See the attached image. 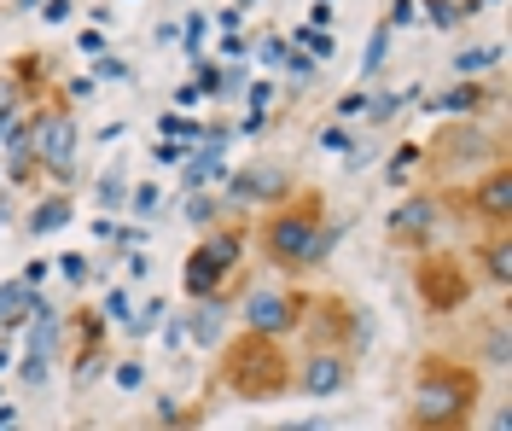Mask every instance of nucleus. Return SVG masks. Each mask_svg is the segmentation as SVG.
Returning a JSON list of instances; mask_svg holds the SVG:
<instances>
[{
    "label": "nucleus",
    "instance_id": "f03ea898",
    "mask_svg": "<svg viewBox=\"0 0 512 431\" xmlns=\"http://www.w3.org/2000/svg\"><path fill=\"white\" fill-rule=\"evenodd\" d=\"M326 222V199H320L315 187H291L280 204H268L262 210V222H256L251 245L256 257L274 268V274H309V245H315V228Z\"/></svg>",
    "mask_w": 512,
    "mask_h": 431
},
{
    "label": "nucleus",
    "instance_id": "4468645a",
    "mask_svg": "<svg viewBox=\"0 0 512 431\" xmlns=\"http://www.w3.org/2000/svg\"><path fill=\"white\" fill-rule=\"evenodd\" d=\"M472 268H483L489 286H512V228H483V239L472 245Z\"/></svg>",
    "mask_w": 512,
    "mask_h": 431
},
{
    "label": "nucleus",
    "instance_id": "49530a36",
    "mask_svg": "<svg viewBox=\"0 0 512 431\" xmlns=\"http://www.w3.org/2000/svg\"><path fill=\"white\" fill-rule=\"evenodd\" d=\"M35 12H41V18H47V24H64V18H70V12H76V0H41V6H35Z\"/></svg>",
    "mask_w": 512,
    "mask_h": 431
},
{
    "label": "nucleus",
    "instance_id": "f704fd0d",
    "mask_svg": "<svg viewBox=\"0 0 512 431\" xmlns=\"http://www.w3.org/2000/svg\"><path fill=\"white\" fill-rule=\"evenodd\" d=\"M192 82H198L204 100H222V65H216V59H198V76H192Z\"/></svg>",
    "mask_w": 512,
    "mask_h": 431
},
{
    "label": "nucleus",
    "instance_id": "dca6fc26",
    "mask_svg": "<svg viewBox=\"0 0 512 431\" xmlns=\"http://www.w3.org/2000/svg\"><path fill=\"white\" fill-rule=\"evenodd\" d=\"M70 216H76V199H70V187H59V193H47V199L30 210V222H24V233L30 239H47V233L70 228Z\"/></svg>",
    "mask_w": 512,
    "mask_h": 431
},
{
    "label": "nucleus",
    "instance_id": "393cba45",
    "mask_svg": "<svg viewBox=\"0 0 512 431\" xmlns=\"http://www.w3.org/2000/svg\"><path fill=\"white\" fill-rule=\"evenodd\" d=\"M163 315H169V303H163V298H146L140 309H128L123 327L134 332V338H146V332H158V327H163Z\"/></svg>",
    "mask_w": 512,
    "mask_h": 431
},
{
    "label": "nucleus",
    "instance_id": "423d86ee",
    "mask_svg": "<svg viewBox=\"0 0 512 431\" xmlns=\"http://www.w3.org/2000/svg\"><path fill=\"white\" fill-rule=\"evenodd\" d=\"M303 309H309V292L297 286H251L239 303V327L262 332V338H291L303 327Z\"/></svg>",
    "mask_w": 512,
    "mask_h": 431
},
{
    "label": "nucleus",
    "instance_id": "6e6d98bb",
    "mask_svg": "<svg viewBox=\"0 0 512 431\" xmlns=\"http://www.w3.org/2000/svg\"><path fill=\"white\" fill-rule=\"evenodd\" d=\"M309 24H320V30H332V0H315V6H309Z\"/></svg>",
    "mask_w": 512,
    "mask_h": 431
},
{
    "label": "nucleus",
    "instance_id": "69168bd1",
    "mask_svg": "<svg viewBox=\"0 0 512 431\" xmlns=\"http://www.w3.org/2000/svg\"><path fill=\"white\" fill-rule=\"evenodd\" d=\"M6 222H12V204L0 199V228H6Z\"/></svg>",
    "mask_w": 512,
    "mask_h": 431
},
{
    "label": "nucleus",
    "instance_id": "5fc2aeb1",
    "mask_svg": "<svg viewBox=\"0 0 512 431\" xmlns=\"http://www.w3.org/2000/svg\"><path fill=\"white\" fill-rule=\"evenodd\" d=\"M47 274H53V263H41V257H35V263H24V274H18V280H30V286H41Z\"/></svg>",
    "mask_w": 512,
    "mask_h": 431
},
{
    "label": "nucleus",
    "instance_id": "7c9ffc66",
    "mask_svg": "<svg viewBox=\"0 0 512 431\" xmlns=\"http://www.w3.org/2000/svg\"><path fill=\"white\" fill-rule=\"evenodd\" d=\"M111 385H117V391H146V362H140V356L117 362L111 367Z\"/></svg>",
    "mask_w": 512,
    "mask_h": 431
},
{
    "label": "nucleus",
    "instance_id": "052dcab7",
    "mask_svg": "<svg viewBox=\"0 0 512 431\" xmlns=\"http://www.w3.org/2000/svg\"><path fill=\"white\" fill-rule=\"evenodd\" d=\"M18 420H24V414H18L12 402H0V431H12V426H18Z\"/></svg>",
    "mask_w": 512,
    "mask_h": 431
},
{
    "label": "nucleus",
    "instance_id": "f257e3e1",
    "mask_svg": "<svg viewBox=\"0 0 512 431\" xmlns=\"http://www.w3.org/2000/svg\"><path fill=\"white\" fill-rule=\"evenodd\" d=\"M478 402H483V367L454 362V356H443V350H431V356H419L414 362L402 426H414V431H460V426L478 420Z\"/></svg>",
    "mask_w": 512,
    "mask_h": 431
},
{
    "label": "nucleus",
    "instance_id": "de8ad7c7",
    "mask_svg": "<svg viewBox=\"0 0 512 431\" xmlns=\"http://www.w3.org/2000/svg\"><path fill=\"white\" fill-rule=\"evenodd\" d=\"M76 47H82V53L94 59V53H105V47H111V35H99V24H94V30H82V35H76Z\"/></svg>",
    "mask_w": 512,
    "mask_h": 431
},
{
    "label": "nucleus",
    "instance_id": "3c124183",
    "mask_svg": "<svg viewBox=\"0 0 512 431\" xmlns=\"http://www.w3.org/2000/svg\"><path fill=\"white\" fill-rule=\"evenodd\" d=\"M361 105H367V94H361V88H350V94L338 100V117H361Z\"/></svg>",
    "mask_w": 512,
    "mask_h": 431
},
{
    "label": "nucleus",
    "instance_id": "f3484780",
    "mask_svg": "<svg viewBox=\"0 0 512 431\" xmlns=\"http://www.w3.org/2000/svg\"><path fill=\"white\" fill-rule=\"evenodd\" d=\"M35 303H41V286H30V280H0V332H18L30 321Z\"/></svg>",
    "mask_w": 512,
    "mask_h": 431
},
{
    "label": "nucleus",
    "instance_id": "c9c22d12",
    "mask_svg": "<svg viewBox=\"0 0 512 431\" xmlns=\"http://www.w3.org/2000/svg\"><path fill=\"white\" fill-rule=\"evenodd\" d=\"M99 309H105V321H128V309H134V292H128V286H111V292L99 298Z\"/></svg>",
    "mask_w": 512,
    "mask_h": 431
},
{
    "label": "nucleus",
    "instance_id": "9b49d317",
    "mask_svg": "<svg viewBox=\"0 0 512 431\" xmlns=\"http://www.w3.org/2000/svg\"><path fill=\"white\" fill-rule=\"evenodd\" d=\"M297 187L286 169L274 164H251V169H227L222 175V199L239 204V210H268V204H280Z\"/></svg>",
    "mask_w": 512,
    "mask_h": 431
},
{
    "label": "nucleus",
    "instance_id": "79ce46f5",
    "mask_svg": "<svg viewBox=\"0 0 512 431\" xmlns=\"http://www.w3.org/2000/svg\"><path fill=\"white\" fill-rule=\"evenodd\" d=\"M425 18H431L437 30H448V24H460V0H425Z\"/></svg>",
    "mask_w": 512,
    "mask_h": 431
},
{
    "label": "nucleus",
    "instance_id": "4c0bfd02",
    "mask_svg": "<svg viewBox=\"0 0 512 431\" xmlns=\"http://www.w3.org/2000/svg\"><path fill=\"white\" fill-rule=\"evenodd\" d=\"M350 146H355L350 123H326V129H320V152H350Z\"/></svg>",
    "mask_w": 512,
    "mask_h": 431
},
{
    "label": "nucleus",
    "instance_id": "9d476101",
    "mask_svg": "<svg viewBox=\"0 0 512 431\" xmlns=\"http://www.w3.org/2000/svg\"><path fill=\"white\" fill-rule=\"evenodd\" d=\"M431 158H437V169L443 175H460L466 164H495V158H507V140H489V134L472 123V117H460V123H448L443 134H437V146H431Z\"/></svg>",
    "mask_w": 512,
    "mask_h": 431
},
{
    "label": "nucleus",
    "instance_id": "864d4df0",
    "mask_svg": "<svg viewBox=\"0 0 512 431\" xmlns=\"http://www.w3.org/2000/svg\"><path fill=\"white\" fill-rule=\"evenodd\" d=\"M198 100H204V94H198V82H181V88H175V105H181V111H192Z\"/></svg>",
    "mask_w": 512,
    "mask_h": 431
},
{
    "label": "nucleus",
    "instance_id": "2eb2a0df",
    "mask_svg": "<svg viewBox=\"0 0 512 431\" xmlns=\"http://www.w3.org/2000/svg\"><path fill=\"white\" fill-rule=\"evenodd\" d=\"M489 100H495V88H489V82H478V76H460V82H448L437 100H425V111H437V117H478Z\"/></svg>",
    "mask_w": 512,
    "mask_h": 431
},
{
    "label": "nucleus",
    "instance_id": "20e7f679",
    "mask_svg": "<svg viewBox=\"0 0 512 431\" xmlns=\"http://www.w3.org/2000/svg\"><path fill=\"white\" fill-rule=\"evenodd\" d=\"M245 257H251V228H245V222H216V228H204V239L181 257V292H187L192 303L222 298V292L233 298Z\"/></svg>",
    "mask_w": 512,
    "mask_h": 431
},
{
    "label": "nucleus",
    "instance_id": "bb28decb",
    "mask_svg": "<svg viewBox=\"0 0 512 431\" xmlns=\"http://www.w3.org/2000/svg\"><path fill=\"white\" fill-rule=\"evenodd\" d=\"M204 35H210V18H204V12H187V18H181V53H187V59L204 53Z\"/></svg>",
    "mask_w": 512,
    "mask_h": 431
},
{
    "label": "nucleus",
    "instance_id": "58836bf2",
    "mask_svg": "<svg viewBox=\"0 0 512 431\" xmlns=\"http://www.w3.org/2000/svg\"><path fill=\"white\" fill-rule=\"evenodd\" d=\"M268 100H274V82L268 76H245V105L251 111H268Z\"/></svg>",
    "mask_w": 512,
    "mask_h": 431
},
{
    "label": "nucleus",
    "instance_id": "c85d7f7f",
    "mask_svg": "<svg viewBox=\"0 0 512 431\" xmlns=\"http://www.w3.org/2000/svg\"><path fill=\"white\" fill-rule=\"evenodd\" d=\"M198 420H204V408H198V402H175V397H163L158 402V426H198Z\"/></svg>",
    "mask_w": 512,
    "mask_h": 431
},
{
    "label": "nucleus",
    "instance_id": "ea45409f",
    "mask_svg": "<svg viewBox=\"0 0 512 431\" xmlns=\"http://www.w3.org/2000/svg\"><path fill=\"white\" fill-rule=\"evenodd\" d=\"M251 47H256V59H262L268 70H280V53H286V35H274V30H268L262 41H251Z\"/></svg>",
    "mask_w": 512,
    "mask_h": 431
},
{
    "label": "nucleus",
    "instance_id": "09e8293b",
    "mask_svg": "<svg viewBox=\"0 0 512 431\" xmlns=\"http://www.w3.org/2000/svg\"><path fill=\"white\" fill-rule=\"evenodd\" d=\"M262 129H268V111H251V105H245V117H239L233 134H262Z\"/></svg>",
    "mask_w": 512,
    "mask_h": 431
},
{
    "label": "nucleus",
    "instance_id": "37998d69",
    "mask_svg": "<svg viewBox=\"0 0 512 431\" xmlns=\"http://www.w3.org/2000/svg\"><path fill=\"white\" fill-rule=\"evenodd\" d=\"M251 53V35L245 30H222V59H245Z\"/></svg>",
    "mask_w": 512,
    "mask_h": 431
},
{
    "label": "nucleus",
    "instance_id": "13d9d810",
    "mask_svg": "<svg viewBox=\"0 0 512 431\" xmlns=\"http://www.w3.org/2000/svg\"><path fill=\"white\" fill-rule=\"evenodd\" d=\"M146 274H152V257H140V251H134V257H128V280H146Z\"/></svg>",
    "mask_w": 512,
    "mask_h": 431
},
{
    "label": "nucleus",
    "instance_id": "72a5a7b5",
    "mask_svg": "<svg viewBox=\"0 0 512 431\" xmlns=\"http://www.w3.org/2000/svg\"><path fill=\"white\" fill-rule=\"evenodd\" d=\"M53 268H59V280H70V286H88V274H94V263H88L82 251H64Z\"/></svg>",
    "mask_w": 512,
    "mask_h": 431
},
{
    "label": "nucleus",
    "instance_id": "412c9836",
    "mask_svg": "<svg viewBox=\"0 0 512 431\" xmlns=\"http://www.w3.org/2000/svg\"><path fill=\"white\" fill-rule=\"evenodd\" d=\"M286 41H297L303 53H315L320 65H326V59H338V35H332V30H320V24H297V30L286 35Z\"/></svg>",
    "mask_w": 512,
    "mask_h": 431
},
{
    "label": "nucleus",
    "instance_id": "603ef678",
    "mask_svg": "<svg viewBox=\"0 0 512 431\" xmlns=\"http://www.w3.org/2000/svg\"><path fill=\"white\" fill-rule=\"evenodd\" d=\"M216 30H245V12H239V6H222V12H216Z\"/></svg>",
    "mask_w": 512,
    "mask_h": 431
},
{
    "label": "nucleus",
    "instance_id": "0eeeda50",
    "mask_svg": "<svg viewBox=\"0 0 512 431\" xmlns=\"http://www.w3.org/2000/svg\"><path fill=\"white\" fill-rule=\"evenodd\" d=\"M355 385V356L350 350H332V344H309V356H297L291 362V391L297 397H344Z\"/></svg>",
    "mask_w": 512,
    "mask_h": 431
},
{
    "label": "nucleus",
    "instance_id": "0e129e2a",
    "mask_svg": "<svg viewBox=\"0 0 512 431\" xmlns=\"http://www.w3.org/2000/svg\"><path fill=\"white\" fill-rule=\"evenodd\" d=\"M6 367H12V344H6V338H0V373H6Z\"/></svg>",
    "mask_w": 512,
    "mask_h": 431
},
{
    "label": "nucleus",
    "instance_id": "cd10ccee",
    "mask_svg": "<svg viewBox=\"0 0 512 431\" xmlns=\"http://www.w3.org/2000/svg\"><path fill=\"white\" fill-rule=\"evenodd\" d=\"M280 70H286V76H297V82H309V76L320 70V59H315V53H303L297 41H286V53H280Z\"/></svg>",
    "mask_w": 512,
    "mask_h": 431
},
{
    "label": "nucleus",
    "instance_id": "1a4fd4ad",
    "mask_svg": "<svg viewBox=\"0 0 512 431\" xmlns=\"http://www.w3.org/2000/svg\"><path fill=\"white\" fill-rule=\"evenodd\" d=\"M303 338L309 344H332V350H361V338H367V321H361V309L350 298H309L303 309Z\"/></svg>",
    "mask_w": 512,
    "mask_h": 431
},
{
    "label": "nucleus",
    "instance_id": "680f3d73",
    "mask_svg": "<svg viewBox=\"0 0 512 431\" xmlns=\"http://www.w3.org/2000/svg\"><path fill=\"white\" fill-rule=\"evenodd\" d=\"M483 6H501V0H460V18H472V12H483Z\"/></svg>",
    "mask_w": 512,
    "mask_h": 431
},
{
    "label": "nucleus",
    "instance_id": "5701e85b",
    "mask_svg": "<svg viewBox=\"0 0 512 431\" xmlns=\"http://www.w3.org/2000/svg\"><path fill=\"white\" fill-rule=\"evenodd\" d=\"M419 164H425V146H419V140H402V146H396V158H390V175H384V181H390V187H408Z\"/></svg>",
    "mask_w": 512,
    "mask_h": 431
},
{
    "label": "nucleus",
    "instance_id": "ddd939ff",
    "mask_svg": "<svg viewBox=\"0 0 512 431\" xmlns=\"http://www.w3.org/2000/svg\"><path fill=\"white\" fill-rule=\"evenodd\" d=\"M414 286H419V298H425V309L454 315V309L466 303V292H472V274H466L460 263H448V257H425V251H419Z\"/></svg>",
    "mask_w": 512,
    "mask_h": 431
},
{
    "label": "nucleus",
    "instance_id": "473e14b6",
    "mask_svg": "<svg viewBox=\"0 0 512 431\" xmlns=\"http://www.w3.org/2000/svg\"><path fill=\"white\" fill-rule=\"evenodd\" d=\"M396 105H402V94H367V105H361V117L379 129V123H390L396 117Z\"/></svg>",
    "mask_w": 512,
    "mask_h": 431
},
{
    "label": "nucleus",
    "instance_id": "a19ab883",
    "mask_svg": "<svg viewBox=\"0 0 512 431\" xmlns=\"http://www.w3.org/2000/svg\"><path fill=\"white\" fill-rule=\"evenodd\" d=\"M18 379H24V385H47V356H41V350H24V362H18Z\"/></svg>",
    "mask_w": 512,
    "mask_h": 431
},
{
    "label": "nucleus",
    "instance_id": "2f4dec72",
    "mask_svg": "<svg viewBox=\"0 0 512 431\" xmlns=\"http://www.w3.org/2000/svg\"><path fill=\"white\" fill-rule=\"evenodd\" d=\"M128 210H134V216H152V210H158V204H163V187H158V181H140V187H128Z\"/></svg>",
    "mask_w": 512,
    "mask_h": 431
},
{
    "label": "nucleus",
    "instance_id": "f8f14e48",
    "mask_svg": "<svg viewBox=\"0 0 512 431\" xmlns=\"http://www.w3.org/2000/svg\"><path fill=\"white\" fill-rule=\"evenodd\" d=\"M443 193H414V199H402L390 216H384V228H390V239L396 245H408V251H425L431 239H437V228H443Z\"/></svg>",
    "mask_w": 512,
    "mask_h": 431
},
{
    "label": "nucleus",
    "instance_id": "b1692460",
    "mask_svg": "<svg viewBox=\"0 0 512 431\" xmlns=\"http://www.w3.org/2000/svg\"><path fill=\"white\" fill-rule=\"evenodd\" d=\"M384 59H390V24H379V30L367 35V47H361V82H373L384 70Z\"/></svg>",
    "mask_w": 512,
    "mask_h": 431
},
{
    "label": "nucleus",
    "instance_id": "c03bdc74",
    "mask_svg": "<svg viewBox=\"0 0 512 431\" xmlns=\"http://www.w3.org/2000/svg\"><path fill=\"white\" fill-rule=\"evenodd\" d=\"M414 18H419V0H390V18H384V24L402 30V24H414Z\"/></svg>",
    "mask_w": 512,
    "mask_h": 431
},
{
    "label": "nucleus",
    "instance_id": "a878e982",
    "mask_svg": "<svg viewBox=\"0 0 512 431\" xmlns=\"http://www.w3.org/2000/svg\"><path fill=\"white\" fill-rule=\"evenodd\" d=\"M338 239H344V222H332V216H326V222L315 228V245H309V274L332 257V245H338Z\"/></svg>",
    "mask_w": 512,
    "mask_h": 431
},
{
    "label": "nucleus",
    "instance_id": "e433bc0d",
    "mask_svg": "<svg viewBox=\"0 0 512 431\" xmlns=\"http://www.w3.org/2000/svg\"><path fill=\"white\" fill-rule=\"evenodd\" d=\"M123 76H128V65L111 53V47H105V53H94V82H123Z\"/></svg>",
    "mask_w": 512,
    "mask_h": 431
},
{
    "label": "nucleus",
    "instance_id": "e2e57ef3",
    "mask_svg": "<svg viewBox=\"0 0 512 431\" xmlns=\"http://www.w3.org/2000/svg\"><path fill=\"white\" fill-rule=\"evenodd\" d=\"M35 6H41V0H12L6 12H12V18H24V12H35Z\"/></svg>",
    "mask_w": 512,
    "mask_h": 431
},
{
    "label": "nucleus",
    "instance_id": "6e6552de",
    "mask_svg": "<svg viewBox=\"0 0 512 431\" xmlns=\"http://www.w3.org/2000/svg\"><path fill=\"white\" fill-rule=\"evenodd\" d=\"M443 204L466 210V216L483 222V228H512V164L507 158H495L489 169L472 175V187H466L460 199H443Z\"/></svg>",
    "mask_w": 512,
    "mask_h": 431
},
{
    "label": "nucleus",
    "instance_id": "c756f323",
    "mask_svg": "<svg viewBox=\"0 0 512 431\" xmlns=\"http://www.w3.org/2000/svg\"><path fill=\"white\" fill-rule=\"evenodd\" d=\"M94 199L105 204V210H117V204L128 199V181H123V169H105L99 175V187H94Z\"/></svg>",
    "mask_w": 512,
    "mask_h": 431
},
{
    "label": "nucleus",
    "instance_id": "bf43d9fd",
    "mask_svg": "<svg viewBox=\"0 0 512 431\" xmlns=\"http://www.w3.org/2000/svg\"><path fill=\"white\" fill-rule=\"evenodd\" d=\"M152 41H158V47H169V41H181V24H158V30H152Z\"/></svg>",
    "mask_w": 512,
    "mask_h": 431
},
{
    "label": "nucleus",
    "instance_id": "39448f33",
    "mask_svg": "<svg viewBox=\"0 0 512 431\" xmlns=\"http://www.w3.org/2000/svg\"><path fill=\"white\" fill-rule=\"evenodd\" d=\"M76 117H70V100H47L30 105V152L41 175H53L59 187H70V164H76Z\"/></svg>",
    "mask_w": 512,
    "mask_h": 431
},
{
    "label": "nucleus",
    "instance_id": "8fccbe9b",
    "mask_svg": "<svg viewBox=\"0 0 512 431\" xmlns=\"http://www.w3.org/2000/svg\"><path fill=\"white\" fill-rule=\"evenodd\" d=\"M94 94V76H70V88H64V100L76 105V100H88Z\"/></svg>",
    "mask_w": 512,
    "mask_h": 431
},
{
    "label": "nucleus",
    "instance_id": "a18cd8bd",
    "mask_svg": "<svg viewBox=\"0 0 512 431\" xmlns=\"http://www.w3.org/2000/svg\"><path fill=\"white\" fill-rule=\"evenodd\" d=\"M152 158H158V164H169V169H175V164H181V158H187V146H181V140H163V134H158V146H152Z\"/></svg>",
    "mask_w": 512,
    "mask_h": 431
},
{
    "label": "nucleus",
    "instance_id": "aec40b11",
    "mask_svg": "<svg viewBox=\"0 0 512 431\" xmlns=\"http://www.w3.org/2000/svg\"><path fill=\"white\" fill-rule=\"evenodd\" d=\"M222 210H227V199H222V193H210V187H192L187 204H181V216H187L192 228H216V222H222Z\"/></svg>",
    "mask_w": 512,
    "mask_h": 431
},
{
    "label": "nucleus",
    "instance_id": "338daca9",
    "mask_svg": "<svg viewBox=\"0 0 512 431\" xmlns=\"http://www.w3.org/2000/svg\"><path fill=\"white\" fill-rule=\"evenodd\" d=\"M233 6H239V12H251V6H256V0H233Z\"/></svg>",
    "mask_w": 512,
    "mask_h": 431
},
{
    "label": "nucleus",
    "instance_id": "4d7b16f0",
    "mask_svg": "<svg viewBox=\"0 0 512 431\" xmlns=\"http://www.w3.org/2000/svg\"><path fill=\"white\" fill-rule=\"evenodd\" d=\"M117 245H123V251H134V245H146V228H117Z\"/></svg>",
    "mask_w": 512,
    "mask_h": 431
},
{
    "label": "nucleus",
    "instance_id": "4be33fe9",
    "mask_svg": "<svg viewBox=\"0 0 512 431\" xmlns=\"http://www.w3.org/2000/svg\"><path fill=\"white\" fill-rule=\"evenodd\" d=\"M158 134H163V140H181V146H198V140H204V123L187 117V111L175 105V111H163V117H158Z\"/></svg>",
    "mask_w": 512,
    "mask_h": 431
},
{
    "label": "nucleus",
    "instance_id": "a211bd4d",
    "mask_svg": "<svg viewBox=\"0 0 512 431\" xmlns=\"http://www.w3.org/2000/svg\"><path fill=\"white\" fill-rule=\"evenodd\" d=\"M472 362H483L489 373H501V367L512 362V327H507V315H489L478 327V356Z\"/></svg>",
    "mask_w": 512,
    "mask_h": 431
},
{
    "label": "nucleus",
    "instance_id": "7ed1b4c3",
    "mask_svg": "<svg viewBox=\"0 0 512 431\" xmlns=\"http://www.w3.org/2000/svg\"><path fill=\"white\" fill-rule=\"evenodd\" d=\"M216 379L222 391H233L239 402H280L291 391V356H286V338H262V332H245L222 350L216 362Z\"/></svg>",
    "mask_w": 512,
    "mask_h": 431
},
{
    "label": "nucleus",
    "instance_id": "6ab92c4d",
    "mask_svg": "<svg viewBox=\"0 0 512 431\" xmlns=\"http://www.w3.org/2000/svg\"><path fill=\"white\" fill-rule=\"evenodd\" d=\"M507 59V47L501 41H478V47H460L454 53V76H483V70H495Z\"/></svg>",
    "mask_w": 512,
    "mask_h": 431
}]
</instances>
